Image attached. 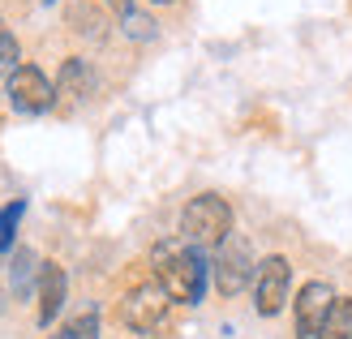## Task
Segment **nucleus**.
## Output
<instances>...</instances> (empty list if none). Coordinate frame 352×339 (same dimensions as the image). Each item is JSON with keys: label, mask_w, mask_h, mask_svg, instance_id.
Returning <instances> with one entry per match:
<instances>
[{"label": "nucleus", "mask_w": 352, "mask_h": 339, "mask_svg": "<svg viewBox=\"0 0 352 339\" xmlns=\"http://www.w3.org/2000/svg\"><path fill=\"white\" fill-rule=\"evenodd\" d=\"M60 339H99V318H95V314L74 318V322L60 331Z\"/></svg>", "instance_id": "12"}, {"label": "nucleus", "mask_w": 352, "mask_h": 339, "mask_svg": "<svg viewBox=\"0 0 352 339\" xmlns=\"http://www.w3.org/2000/svg\"><path fill=\"white\" fill-rule=\"evenodd\" d=\"M168 305H172V296L160 283H138V288L125 292V300H120V322L138 335H155L168 322Z\"/></svg>", "instance_id": "3"}, {"label": "nucleus", "mask_w": 352, "mask_h": 339, "mask_svg": "<svg viewBox=\"0 0 352 339\" xmlns=\"http://www.w3.org/2000/svg\"><path fill=\"white\" fill-rule=\"evenodd\" d=\"M30 275H34V254H17V262H13V288L17 292H26V283H30Z\"/></svg>", "instance_id": "14"}, {"label": "nucleus", "mask_w": 352, "mask_h": 339, "mask_svg": "<svg viewBox=\"0 0 352 339\" xmlns=\"http://www.w3.org/2000/svg\"><path fill=\"white\" fill-rule=\"evenodd\" d=\"M22 210H26V202H9V206H0V254H5V249H13V232H17V219H22Z\"/></svg>", "instance_id": "11"}, {"label": "nucleus", "mask_w": 352, "mask_h": 339, "mask_svg": "<svg viewBox=\"0 0 352 339\" xmlns=\"http://www.w3.org/2000/svg\"><path fill=\"white\" fill-rule=\"evenodd\" d=\"M254 279V254L241 237H228L219 245V258H215V288L223 296H236L245 292V283Z\"/></svg>", "instance_id": "7"}, {"label": "nucleus", "mask_w": 352, "mask_h": 339, "mask_svg": "<svg viewBox=\"0 0 352 339\" xmlns=\"http://www.w3.org/2000/svg\"><path fill=\"white\" fill-rule=\"evenodd\" d=\"M322 339H352V300H336V309H331L327 327H322Z\"/></svg>", "instance_id": "10"}, {"label": "nucleus", "mask_w": 352, "mask_h": 339, "mask_svg": "<svg viewBox=\"0 0 352 339\" xmlns=\"http://www.w3.org/2000/svg\"><path fill=\"white\" fill-rule=\"evenodd\" d=\"M108 5L116 9V17H120V22H125V17L133 13V0H108Z\"/></svg>", "instance_id": "15"}, {"label": "nucleus", "mask_w": 352, "mask_h": 339, "mask_svg": "<svg viewBox=\"0 0 352 339\" xmlns=\"http://www.w3.org/2000/svg\"><path fill=\"white\" fill-rule=\"evenodd\" d=\"M47 5H52V0H47Z\"/></svg>", "instance_id": "18"}, {"label": "nucleus", "mask_w": 352, "mask_h": 339, "mask_svg": "<svg viewBox=\"0 0 352 339\" xmlns=\"http://www.w3.org/2000/svg\"><path fill=\"white\" fill-rule=\"evenodd\" d=\"M336 292L322 279H309L301 292H296V339H322V327L331 309H336Z\"/></svg>", "instance_id": "6"}, {"label": "nucleus", "mask_w": 352, "mask_h": 339, "mask_svg": "<svg viewBox=\"0 0 352 339\" xmlns=\"http://www.w3.org/2000/svg\"><path fill=\"white\" fill-rule=\"evenodd\" d=\"M60 305H65V271L56 262H43L39 266V322L47 327L60 314Z\"/></svg>", "instance_id": "8"}, {"label": "nucleus", "mask_w": 352, "mask_h": 339, "mask_svg": "<svg viewBox=\"0 0 352 339\" xmlns=\"http://www.w3.org/2000/svg\"><path fill=\"white\" fill-rule=\"evenodd\" d=\"M181 237L189 245H223L232 237V206H228L219 193H198L185 215H181Z\"/></svg>", "instance_id": "2"}, {"label": "nucleus", "mask_w": 352, "mask_h": 339, "mask_svg": "<svg viewBox=\"0 0 352 339\" xmlns=\"http://www.w3.org/2000/svg\"><path fill=\"white\" fill-rule=\"evenodd\" d=\"M91 86H95L91 69H86L78 56H74V61H65V69H60V82H56V95H69V99H86V95H91Z\"/></svg>", "instance_id": "9"}, {"label": "nucleus", "mask_w": 352, "mask_h": 339, "mask_svg": "<svg viewBox=\"0 0 352 339\" xmlns=\"http://www.w3.org/2000/svg\"><path fill=\"white\" fill-rule=\"evenodd\" d=\"M9 103H13V112H22V116H39L56 103V86L47 82L43 69L17 65L9 74Z\"/></svg>", "instance_id": "5"}, {"label": "nucleus", "mask_w": 352, "mask_h": 339, "mask_svg": "<svg viewBox=\"0 0 352 339\" xmlns=\"http://www.w3.org/2000/svg\"><path fill=\"white\" fill-rule=\"evenodd\" d=\"M17 65H22V47H17V39H13V34H5V39H0V74L9 78Z\"/></svg>", "instance_id": "13"}, {"label": "nucleus", "mask_w": 352, "mask_h": 339, "mask_svg": "<svg viewBox=\"0 0 352 339\" xmlns=\"http://www.w3.org/2000/svg\"><path fill=\"white\" fill-rule=\"evenodd\" d=\"M5 34H9V30H5V26H0V39H5Z\"/></svg>", "instance_id": "17"}, {"label": "nucleus", "mask_w": 352, "mask_h": 339, "mask_svg": "<svg viewBox=\"0 0 352 339\" xmlns=\"http://www.w3.org/2000/svg\"><path fill=\"white\" fill-rule=\"evenodd\" d=\"M151 5H172V0H151Z\"/></svg>", "instance_id": "16"}, {"label": "nucleus", "mask_w": 352, "mask_h": 339, "mask_svg": "<svg viewBox=\"0 0 352 339\" xmlns=\"http://www.w3.org/2000/svg\"><path fill=\"white\" fill-rule=\"evenodd\" d=\"M288 288H292V266L288 258H262L258 262V271H254V305L262 318H275L279 309L288 305Z\"/></svg>", "instance_id": "4"}, {"label": "nucleus", "mask_w": 352, "mask_h": 339, "mask_svg": "<svg viewBox=\"0 0 352 339\" xmlns=\"http://www.w3.org/2000/svg\"><path fill=\"white\" fill-rule=\"evenodd\" d=\"M155 283L181 305H198L202 292H206V262L198 254V245H189L185 237L181 241H160L155 245Z\"/></svg>", "instance_id": "1"}]
</instances>
